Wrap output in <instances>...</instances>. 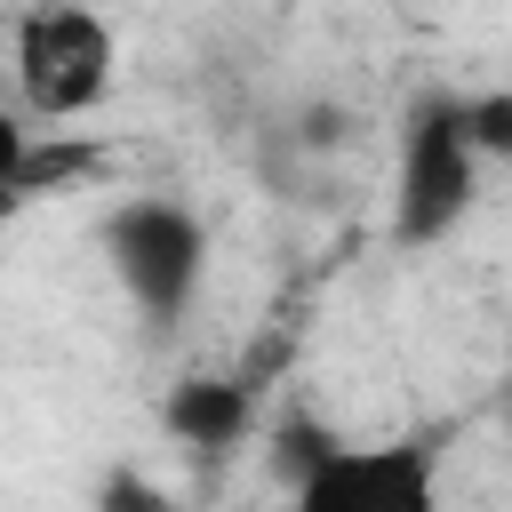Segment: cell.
Wrapping results in <instances>:
<instances>
[{
    "mask_svg": "<svg viewBox=\"0 0 512 512\" xmlns=\"http://www.w3.org/2000/svg\"><path fill=\"white\" fill-rule=\"evenodd\" d=\"M8 72L24 112L40 120H88L120 80V40L88 0H32L8 32Z\"/></svg>",
    "mask_w": 512,
    "mask_h": 512,
    "instance_id": "cell-1",
    "label": "cell"
},
{
    "mask_svg": "<svg viewBox=\"0 0 512 512\" xmlns=\"http://www.w3.org/2000/svg\"><path fill=\"white\" fill-rule=\"evenodd\" d=\"M288 512H448L440 456L424 440H336L304 480H288Z\"/></svg>",
    "mask_w": 512,
    "mask_h": 512,
    "instance_id": "cell-4",
    "label": "cell"
},
{
    "mask_svg": "<svg viewBox=\"0 0 512 512\" xmlns=\"http://www.w3.org/2000/svg\"><path fill=\"white\" fill-rule=\"evenodd\" d=\"M104 256H112L120 296L152 328H168V320H184V304L208 280V224L184 200H128L104 224Z\"/></svg>",
    "mask_w": 512,
    "mask_h": 512,
    "instance_id": "cell-3",
    "label": "cell"
},
{
    "mask_svg": "<svg viewBox=\"0 0 512 512\" xmlns=\"http://www.w3.org/2000/svg\"><path fill=\"white\" fill-rule=\"evenodd\" d=\"M248 424H256V392H248L240 376H184V384H168V400H160V432L184 440V448H200V456L240 448Z\"/></svg>",
    "mask_w": 512,
    "mask_h": 512,
    "instance_id": "cell-5",
    "label": "cell"
},
{
    "mask_svg": "<svg viewBox=\"0 0 512 512\" xmlns=\"http://www.w3.org/2000/svg\"><path fill=\"white\" fill-rule=\"evenodd\" d=\"M480 144H472V96H424L400 128V176H392V232L400 248H432L472 216L480 192Z\"/></svg>",
    "mask_w": 512,
    "mask_h": 512,
    "instance_id": "cell-2",
    "label": "cell"
},
{
    "mask_svg": "<svg viewBox=\"0 0 512 512\" xmlns=\"http://www.w3.org/2000/svg\"><path fill=\"white\" fill-rule=\"evenodd\" d=\"M472 144H480L488 160H512V88L472 96Z\"/></svg>",
    "mask_w": 512,
    "mask_h": 512,
    "instance_id": "cell-7",
    "label": "cell"
},
{
    "mask_svg": "<svg viewBox=\"0 0 512 512\" xmlns=\"http://www.w3.org/2000/svg\"><path fill=\"white\" fill-rule=\"evenodd\" d=\"M96 512H176V496H160L144 472H104V488H96Z\"/></svg>",
    "mask_w": 512,
    "mask_h": 512,
    "instance_id": "cell-8",
    "label": "cell"
},
{
    "mask_svg": "<svg viewBox=\"0 0 512 512\" xmlns=\"http://www.w3.org/2000/svg\"><path fill=\"white\" fill-rule=\"evenodd\" d=\"M96 160H104V144L80 128H16L8 136V208H32L40 192L80 184Z\"/></svg>",
    "mask_w": 512,
    "mask_h": 512,
    "instance_id": "cell-6",
    "label": "cell"
}]
</instances>
